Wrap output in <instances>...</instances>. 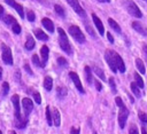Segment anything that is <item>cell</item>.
<instances>
[{"instance_id":"obj_17","label":"cell","mask_w":147,"mask_h":134,"mask_svg":"<svg viewBox=\"0 0 147 134\" xmlns=\"http://www.w3.org/2000/svg\"><path fill=\"white\" fill-rule=\"evenodd\" d=\"M52 119H53V124L56 126V127H59L60 125H61V116H60V111L55 108L54 110H53V112H52Z\"/></svg>"},{"instance_id":"obj_11","label":"cell","mask_w":147,"mask_h":134,"mask_svg":"<svg viewBox=\"0 0 147 134\" xmlns=\"http://www.w3.org/2000/svg\"><path fill=\"white\" fill-rule=\"evenodd\" d=\"M5 2L8 5V6H10V7H13L17 13H18V15H20V17L21 18H24V11H23V7L20 5V3H17L15 0H5Z\"/></svg>"},{"instance_id":"obj_47","label":"cell","mask_w":147,"mask_h":134,"mask_svg":"<svg viewBox=\"0 0 147 134\" xmlns=\"http://www.w3.org/2000/svg\"><path fill=\"white\" fill-rule=\"evenodd\" d=\"M98 1H100V2H105V3H108V2H110V0H98Z\"/></svg>"},{"instance_id":"obj_50","label":"cell","mask_w":147,"mask_h":134,"mask_svg":"<svg viewBox=\"0 0 147 134\" xmlns=\"http://www.w3.org/2000/svg\"><path fill=\"white\" fill-rule=\"evenodd\" d=\"M144 1H146V2H147V0H144Z\"/></svg>"},{"instance_id":"obj_2","label":"cell","mask_w":147,"mask_h":134,"mask_svg":"<svg viewBox=\"0 0 147 134\" xmlns=\"http://www.w3.org/2000/svg\"><path fill=\"white\" fill-rule=\"evenodd\" d=\"M57 32H59V44H60L61 49L64 53H67L68 55H72V48H71V45L68 40V37H67L65 32L61 27L57 29Z\"/></svg>"},{"instance_id":"obj_38","label":"cell","mask_w":147,"mask_h":134,"mask_svg":"<svg viewBox=\"0 0 147 134\" xmlns=\"http://www.w3.org/2000/svg\"><path fill=\"white\" fill-rule=\"evenodd\" d=\"M33 98L37 102V104H40L41 103V97H40V94L39 93H34L33 94Z\"/></svg>"},{"instance_id":"obj_21","label":"cell","mask_w":147,"mask_h":134,"mask_svg":"<svg viewBox=\"0 0 147 134\" xmlns=\"http://www.w3.org/2000/svg\"><path fill=\"white\" fill-rule=\"evenodd\" d=\"M130 87H131V90H132V93L138 97V98H140L141 97V88L136 84V82H131L130 84Z\"/></svg>"},{"instance_id":"obj_19","label":"cell","mask_w":147,"mask_h":134,"mask_svg":"<svg viewBox=\"0 0 147 134\" xmlns=\"http://www.w3.org/2000/svg\"><path fill=\"white\" fill-rule=\"evenodd\" d=\"M44 88H45L47 92L52 90V88H53V79H52L49 76H46L45 79H44Z\"/></svg>"},{"instance_id":"obj_30","label":"cell","mask_w":147,"mask_h":134,"mask_svg":"<svg viewBox=\"0 0 147 134\" xmlns=\"http://www.w3.org/2000/svg\"><path fill=\"white\" fill-rule=\"evenodd\" d=\"M45 113H46L47 124H48L49 126H52V125H53V119H52V113H51V108H49V107H46V111H45Z\"/></svg>"},{"instance_id":"obj_25","label":"cell","mask_w":147,"mask_h":134,"mask_svg":"<svg viewBox=\"0 0 147 134\" xmlns=\"http://www.w3.org/2000/svg\"><path fill=\"white\" fill-rule=\"evenodd\" d=\"M133 77H134L136 84H137V85H138L140 88H144V87H145V82H144V80H142L141 76H140L138 72H134V73H133Z\"/></svg>"},{"instance_id":"obj_42","label":"cell","mask_w":147,"mask_h":134,"mask_svg":"<svg viewBox=\"0 0 147 134\" xmlns=\"http://www.w3.org/2000/svg\"><path fill=\"white\" fill-rule=\"evenodd\" d=\"M94 84H95V87H96L98 90H101V89H102V86H101V84H100L98 80H94Z\"/></svg>"},{"instance_id":"obj_41","label":"cell","mask_w":147,"mask_h":134,"mask_svg":"<svg viewBox=\"0 0 147 134\" xmlns=\"http://www.w3.org/2000/svg\"><path fill=\"white\" fill-rule=\"evenodd\" d=\"M107 38H108V40H109L110 44H114V38H113V36L110 34V32H107Z\"/></svg>"},{"instance_id":"obj_39","label":"cell","mask_w":147,"mask_h":134,"mask_svg":"<svg viewBox=\"0 0 147 134\" xmlns=\"http://www.w3.org/2000/svg\"><path fill=\"white\" fill-rule=\"evenodd\" d=\"M24 70H25V71H26V72H28V73H29L30 76H32V74H33V72H32V70L30 69V66H29L28 64H24Z\"/></svg>"},{"instance_id":"obj_49","label":"cell","mask_w":147,"mask_h":134,"mask_svg":"<svg viewBox=\"0 0 147 134\" xmlns=\"http://www.w3.org/2000/svg\"><path fill=\"white\" fill-rule=\"evenodd\" d=\"M1 133H2V132H1V131H0V134H1Z\"/></svg>"},{"instance_id":"obj_28","label":"cell","mask_w":147,"mask_h":134,"mask_svg":"<svg viewBox=\"0 0 147 134\" xmlns=\"http://www.w3.org/2000/svg\"><path fill=\"white\" fill-rule=\"evenodd\" d=\"M85 74H86V81L88 84H92L93 81V77H92V71L90 66H85Z\"/></svg>"},{"instance_id":"obj_16","label":"cell","mask_w":147,"mask_h":134,"mask_svg":"<svg viewBox=\"0 0 147 134\" xmlns=\"http://www.w3.org/2000/svg\"><path fill=\"white\" fill-rule=\"evenodd\" d=\"M40 54H41V63H42V65L45 66V64L47 63V61H48V55H49V49H48V47L47 46H42L41 47V49H40Z\"/></svg>"},{"instance_id":"obj_48","label":"cell","mask_w":147,"mask_h":134,"mask_svg":"<svg viewBox=\"0 0 147 134\" xmlns=\"http://www.w3.org/2000/svg\"><path fill=\"white\" fill-rule=\"evenodd\" d=\"M1 78H2V69L0 68V79H1Z\"/></svg>"},{"instance_id":"obj_31","label":"cell","mask_w":147,"mask_h":134,"mask_svg":"<svg viewBox=\"0 0 147 134\" xmlns=\"http://www.w3.org/2000/svg\"><path fill=\"white\" fill-rule=\"evenodd\" d=\"M54 10H55V13H56L59 16H61V17H64V16H65V11H64V9H63L60 5H55V6H54Z\"/></svg>"},{"instance_id":"obj_43","label":"cell","mask_w":147,"mask_h":134,"mask_svg":"<svg viewBox=\"0 0 147 134\" xmlns=\"http://www.w3.org/2000/svg\"><path fill=\"white\" fill-rule=\"evenodd\" d=\"M79 132H80L79 128H74V127H72V128L70 129V133H71V134H74V133H75V134H78Z\"/></svg>"},{"instance_id":"obj_4","label":"cell","mask_w":147,"mask_h":134,"mask_svg":"<svg viewBox=\"0 0 147 134\" xmlns=\"http://www.w3.org/2000/svg\"><path fill=\"white\" fill-rule=\"evenodd\" d=\"M68 31H69L70 36H71L77 42H79V44H84V42H85V36L83 34L82 30H80L78 26H76V25H71V26L69 27Z\"/></svg>"},{"instance_id":"obj_29","label":"cell","mask_w":147,"mask_h":134,"mask_svg":"<svg viewBox=\"0 0 147 134\" xmlns=\"http://www.w3.org/2000/svg\"><path fill=\"white\" fill-rule=\"evenodd\" d=\"M93 70H94V72L96 73V76H98L101 80H106V76H105V72L102 71V69H100V68H98V66H94Z\"/></svg>"},{"instance_id":"obj_14","label":"cell","mask_w":147,"mask_h":134,"mask_svg":"<svg viewBox=\"0 0 147 134\" xmlns=\"http://www.w3.org/2000/svg\"><path fill=\"white\" fill-rule=\"evenodd\" d=\"M92 19H93V23H94V25L96 26L99 33H100L101 36H103V34H105V26H103L101 19H100L95 14H92Z\"/></svg>"},{"instance_id":"obj_22","label":"cell","mask_w":147,"mask_h":134,"mask_svg":"<svg viewBox=\"0 0 147 134\" xmlns=\"http://www.w3.org/2000/svg\"><path fill=\"white\" fill-rule=\"evenodd\" d=\"M1 19H2V22H3L5 24L10 25V26H11L13 24H15V23H16V19H15L11 15H6V14H5V15H3V17H2Z\"/></svg>"},{"instance_id":"obj_34","label":"cell","mask_w":147,"mask_h":134,"mask_svg":"<svg viewBox=\"0 0 147 134\" xmlns=\"http://www.w3.org/2000/svg\"><path fill=\"white\" fill-rule=\"evenodd\" d=\"M26 17H28V21L29 22H33L34 18H36V15H34V13L32 10H29L28 14H26Z\"/></svg>"},{"instance_id":"obj_1","label":"cell","mask_w":147,"mask_h":134,"mask_svg":"<svg viewBox=\"0 0 147 134\" xmlns=\"http://www.w3.org/2000/svg\"><path fill=\"white\" fill-rule=\"evenodd\" d=\"M115 102H116V105L119 108V112H118V125H119V128H124L125 127V124H126V120H127V117H129V109L125 107V104L123 103L122 98L119 96H116L115 97Z\"/></svg>"},{"instance_id":"obj_8","label":"cell","mask_w":147,"mask_h":134,"mask_svg":"<svg viewBox=\"0 0 147 134\" xmlns=\"http://www.w3.org/2000/svg\"><path fill=\"white\" fill-rule=\"evenodd\" d=\"M67 2L69 3V6H70L79 16H82V17H85V16H86L85 10H84V9L82 8V6L79 5L78 0H67Z\"/></svg>"},{"instance_id":"obj_13","label":"cell","mask_w":147,"mask_h":134,"mask_svg":"<svg viewBox=\"0 0 147 134\" xmlns=\"http://www.w3.org/2000/svg\"><path fill=\"white\" fill-rule=\"evenodd\" d=\"M11 103L14 105V110H15V118L21 119V112H20V97L18 95H13L11 96Z\"/></svg>"},{"instance_id":"obj_15","label":"cell","mask_w":147,"mask_h":134,"mask_svg":"<svg viewBox=\"0 0 147 134\" xmlns=\"http://www.w3.org/2000/svg\"><path fill=\"white\" fill-rule=\"evenodd\" d=\"M41 24H42V26L48 31V32H51V33H53L54 32V23L49 19V18H42L41 19Z\"/></svg>"},{"instance_id":"obj_7","label":"cell","mask_w":147,"mask_h":134,"mask_svg":"<svg viewBox=\"0 0 147 134\" xmlns=\"http://www.w3.org/2000/svg\"><path fill=\"white\" fill-rule=\"evenodd\" d=\"M69 77H70V79L72 80V82H74V85L76 86V88L78 89V92L82 93V94H85V89L83 88V85H82V81H80L78 74H77L76 72H72V71H71V72H69Z\"/></svg>"},{"instance_id":"obj_46","label":"cell","mask_w":147,"mask_h":134,"mask_svg":"<svg viewBox=\"0 0 147 134\" xmlns=\"http://www.w3.org/2000/svg\"><path fill=\"white\" fill-rule=\"evenodd\" d=\"M141 133H142V134H146V133H147V132H146V128H145V127H141Z\"/></svg>"},{"instance_id":"obj_35","label":"cell","mask_w":147,"mask_h":134,"mask_svg":"<svg viewBox=\"0 0 147 134\" xmlns=\"http://www.w3.org/2000/svg\"><path fill=\"white\" fill-rule=\"evenodd\" d=\"M109 85H110V88H111V92L114 93V94H116V84H115V81H114V78H110L109 79Z\"/></svg>"},{"instance_id":"obj_24","label":"cell","mask_w":147,"mask_h":134,"mask_svg":"<svg viewBox=\"0 0 147 134\" xmlns=\"http://www.w3.org/2000/svg\"><path fill=\"white\" fill-rule=\"evenodd\" d=\"M136 66H137L138 71L141 74H145L146 73V68H145V65H144V63H142V61L140 58H136Z\"/></svg>"},{"instance_id":"obj_10","label":"cell","mask_w":147,"mask_h":134,"mask_svg":"<svg viewBox=\"0 0 147 134\" xmlns=\"http://www.w3.org/2000/svg\"><path fill=\"white\" fill-rule=\"evenodd\" d=\"M132 27L134 31H137L139 34L144 36V37H147V27L141 23V22H138V21H134L132 22Z\"/></svg>"},{"instance_id":"obj_44","label":"cell","mask_w":147,"mask_h":134,"mask_svg":"<svg viewBox=\"0 0 147 134\" xmlns=\"http://www.w3.org/2000/svg\"><path fill=\"white\" fill-rule=\"evenodd\" d=\"M3 15H5V9H3V7L0 5V19L3 17Z\"/></svg>"},{"instance_id":"obj_45","label":"cell","mask_w":147,"mask_h":134,"mask_svg":"<svg viewBox=\"0 0 147 134\" xmlns=\"http://www.w3.org/2000/svg\"><path fill=\"white\" fill-rule=\"evenodd\" d=\"M142 50H144V53H145V56L147 57V45H144V46H142Z\"/></svg>"},{"instance_id":"obj_9","label":"cell","mask_w":147,"mask_h":134,"mask_svg":"<svg viewBox=\"0 0 147 134\" xmlns=\"http://www.w3.org/2000/svg\"><path fill=\"white\" fill-rule=\"evenodd\" d=\"M111 52H113V50H110V49H107V50H106V53H105V60H106V62L108 63L110 70L116 73V72H117V68H116V65H115V63H114V58H113V53H111Z\"/></svg>"},{"instance_id":"obj_26","label":"cell","mask_w":147,"mask_h":134,"mask_svg":"<svg viewBox=\"0 0 147 134\" xmlns=\"http://www.w3.org/2000/svg\"><path fill=\"white\" fill-rule=\"evenodd\" d=\"M67 93H68V90H67L65 87L59 86V87L56 88V94H57V97H59V98H63V97L67 95Z\"/></svg>"},{"instance_id":"obj_33","label":"cell","mask_w":147,"mask_h":134,"mask_svg":"<svg viewBox=\"0 0 147 134\" xmlns=\"http://www.w3.org/2000/svg\"><path fill=\"white\" fill-rule=\"evenodd\" d=\"M11 31L15 33V34H20L21 33V26L18 25V23L16 22L15 24H13L11 25Z\"/></svg>"},{"instance_id":"obj_23","label":"cell","mask_w":147,"mask_h":134,"mask_svg":"<svg viewBox=\"0 0 147 134\" xmlns=\"http://www.w3.org/2000/svg\"><path fill=\"white\" fill-rule=\"evenodd\" d=\"M108 24H109V26L115 31V32H117V33H121V26L117 24V22H115L113 18H108Z\"/></svg>"},{"instance_id":"obj_40","label":"cell","mask_w":147,"mask_h":134,"mask_svg":"<svg viewBox=\"0 0 147 134\" xmlns=\"http://www.w3.org/2000/svg\"><path fill=\"white\" fill-rule=\"evenodd\" d=\"M129 133H130V134H137V133H139V132H138V129H137V127H136V126H132V127L130 128Z\"/></svg>"},{"instance_id":"obj_5","label":"cell","mask_w":147,"mask_h":134,"mask_svg":"<svg viewBox=\"0 0 147 134\" xmlns=\"http://www.w3.org/2000/svg\"><path fill=\"white\" fill-rule=\"evenodd\" d=\"M111 53H113V58H114V63H115V65L117 68V71H119L121 73H124L125 72V64H124L123 58L119 56L118 53H116L114 50Z\"/></svg>"},{"instance_id":"obj_6","label":"cell","mask_w":147,"mask_h":134,"mask_svg":"<svg viewBox=\"0 0 147 134\" xmlns=\"http://www.w3.org/2000/svg\"><path fill=\"white\" fill-rule=\"evenodd\" d=\"M1 47H2V55H1V56H2V61H3L6 64L11 65V64H13V55H11L10 48H8L5 44H2Z\"/></svg>"},{"instance_id":"obj_18","label":"cell","mask_w":147,"mask_h":134,"mask_svg":"<svg viewBox=\"0 0 147 134\" xmlns=\"http://www.w3.org/2000/svg\"><path fill=\"white\" fill-rule=\"evenodd\" d=\"M34 36L37 37L38 40H41V41H47L48 40V36L44 31H41L40 29H36L34 30Z\"/></svg>"},{"instance_id":"obj_36","label":"cell","mask_w":147,"mask_h":134,"mask_svg":"<svg viewBox=\"0 0 147 134\" xmlns=\"http://www.w3.org/2000/svg\"><path fill=\"white\" fill-rule=\"evenodd\" d=\"M8 93H9V85H8V82H3L2 84V94H3V96L7 95Z\"/></svg>"},{"instance_id":"obj_12","label":"cell","mask_w":147,"mask_h":134,"mask_svg":"<svg viewBox=\"0 0 147 134\" xmlns=\"http://www.w3.org/2000/svg\"><path fill=\"white\" fill-rule=\"evenodd\" d=\"M22 105H23V109H24V112H25V117L28 118V116L31 113L32 109H33V103L30 98L28 97H24L22 100Z\"/></svg>"},{"instance_id":"obj_3","label":"cell","mask_w":147,"mask_h":134,"mask_svg":"<svg viewBox=\"0 0 147 134\" xmlns=\"http://www.w3.org/2000/svg\"><path fill=\"white\" fill-rule=\"evenodd\" d=\"M124 5H125V8H126V11L131 16H133L136 18H141L142 17L141 10L139 9V7L137 6V3L133 0H125L124 1Z\"/></svg>"},{"instance_id":"obj_37","label":"cell","mask_w":147,"mask_h":134,"mask_svg":"<svg viewBox=\"0 0 147 134\" xmlns=\"http://www.w3.org/2000/svg\"><path fill=\"white\" fill-rule=\"evenodd\" d=\"M57 63H59L61 66H67V65H68L67 60H65V58H63V57H59V58H57Z\"/></svg>"},{"instance_id":"obj_20","label":"cell","mask_w":147,"mask_h":134,"mask_svg":"<svg viewBox=\"0 0 147 134\" xmlns=\"http://www.w3.org/2000/svg\"><path fill=\"white\" fill-rule=\"evenodd\" d=\"M34 45H36V41L33 40V38L31 36H28L26 38V41H25V49L26 50H32L34 48Z\"/></svg>"},{"instance_id":"obj_32","label":"cell","mask_w":147,"mask_h":134,"mask_svg":"<svg viewBox=\"0 0 147 134\" xmlns=\"http://www.w3.org/2000/svg\"><path fill=\"white\" fill-rule=\"evenodd\" d=\"M138 117H139L140 121H141L144 125H147V113H145V112H142V111H139Z\"/></svg>"},{"instance_id":"obj_27","label":"cell","mask_w":147,"mask_h":134,"mask_svg":"<svg viewBox=\"0 0 147 134\" xmlns=\"http://www.w3.org/2000/svg\"><path fill=\"white\" fill-rule=\"evenodd\" d=\"M32 63L37 66V68H44V65H42V63H41V61H40V58H39V56L37 55V54H34V55H32Z\"/></svg>"}]
</instances>
